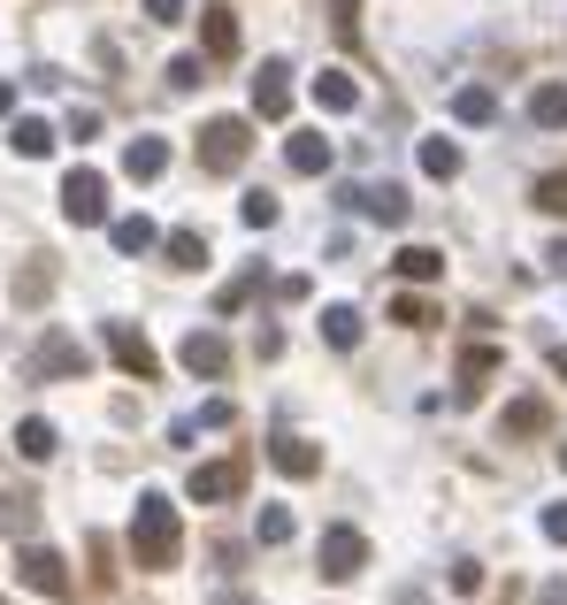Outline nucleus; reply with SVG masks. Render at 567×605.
Segmentation results:
<instances>
[{
	"mask_svg": "<svg viewBox=\"0 0 567 605\" xmlns=\"http://www.w3.org/2000/svg\"><path fill=\"white\" fill-rule=\"evenodd\" d=\"M131 552H139V568H176V506L169 498H139Z\"/></svg>",
	"mask_w": 567,
	"mask_h": 605,
	"instance_id": "nucleus-1",
	"label": "nucleus"
},
{
	"mask_svg": "<svg viewBox=\"0 0 567 605\" xmlns=\"http://www.w3.org/2000/svg\"><path fill=\"white\" fill-rule=\"evenodd\" d=\"M246 147H254V131H246L238 116H215V123L200 131V161H207L215 176H231V169L246 161Z\"/></svg>",
	"mask_w": 567,
	"mask_h": 605,
	"instance_id": "nucleus-2",
	"label": "nucleus"
},
{
	"mask_svg": "<svg viewBox=\"0 0 567 605\" xmlns=\"http://www.w3.org/2000/svg\"><path fill=\"white\" fill-rule=\"evenodd\" d=\"M368 568V537L361 529H322V575L330 583H353Z\"/></svg>",
	"mask_w": 567,
	"mask_h": 605,
	"instance_id": "nucleus-3",
	"label": "nucleus"
},
{
	"mask_svg": "<svg viewBox=\"0 0 567 605\" xmlns=\"http://www.w3.org/2000/svg\"><path fill=\"white\" fill-rule=\"evenodd\" d=\"M345 199H353L368 223H384V230H399V223H407V192H399V184H353Z\"/></svg>",
	"mask_w": 567,
	"mask_h": 605,
	"instance_id": "nucleus-4",
	"label": "nucleus"
},
{
	"mask_svg": "<svg viewBox=\"0 0 567 605\" xmlns=\"http://www.w3.org/2000/svg\"><path fill=\"white\" fill-rule=\"evenodd\" d=\"M62 207H69V223H100V215H108V184H100L93 169H77V176L62 184Z\"/></svg>",
	"mask_w": 567,
	"mask_h": 605,
	"instance_id": "nucleus-5",
	"label": "nucleus"
},
{
	"mask_svg": "<svg viewBox=\"0 0 567 605\" xmlns=\"http://www.w3.org/2000/svg\"><path fill=\"white\" fill-rule=\"evenodd\" d=\"M246 490V460H215V467H192V498L215 506V498H238Z\"/></svg>",
	"mask_w": 567,
	"mask_h": 605,
	"instance_id": "nucleus-6",
	"label": "nucleus"
},
{
	"mask_svg": "<svg viewBox=\"0 0 567 605\" xmlns=\"http://www.w3.org/2000/svg\"><path fill=\"white\" fill-rule=\"evenodd\" d=\"M284 77H291L284 62H261V77H254V116H269V123H277L284 108H291V85H284Z\"/></svg>",
	"mask_w": 567,
	"mask_h": 605,
	"instance_id": "nucleus-7",
	"label": "nucleus"
},
{
	"mask_svg": "<svg viewBox=\"0 0 567 605\" xmlns=\"http://www.w3.org/2000/svg\"><path fill=\"white\" fill-rule=\"evenodd\" d=\"M223 360H231V345H223L215 329H192V337H184V368H192V376H223Z\"/></svg>",
	"mask_w": 567,
	"mask_h": 605,
	"instance_id": "nucleus-8",
	"label": "nucleus"
},
{
	"mask_svg": "<svg viewBox=\"0 0 567 605\" xmlns=\"http://www.w3.org/2000/svg\"><path fill=\"white\" fill-rule=\"evenodd\" d=\"M491 376H499V345H468L460 353V399H483Z\"/></svg>",
	"mask_w": 567,
	"mask_h": 605,
	"instance_id": "nucleus-9",
	"label": "nucleus"
},
{
	"mask_svg": "<svg viewBox=\"0 0 567 605\" xmlns=\"http://www.w3.org/2000/svg\"><path fill=\"white\" fill-rule=\"evenodd\" d=\"M284 161H291V176H322V169H330V139H322V131H299V139L284 147Z\"/></svg>",
	"mask_w": 567,
	"mask_h": 605,
	"instance_id": "nucleus-10",
	"label": "nucleus"
},
{
	"mask_svg": "<svg viewBox=\"0 0 567 605\" xmlns=\"http://www.w3.org/2000/svg\"><path fill=\"white\" fill-rule=\"evenodd\" d=\"M545 422H553V407H545V399H514V407L499 414V437H537Z\"/></svg>",
	"mask_w": 567,
	"mask_h": 605,
	"instance_id": "nucleus-11",
	"label": "nucleus"
},
{
	"mask_svg": "<svg viewBox=\"0 0 567 605\" xmlns=\"http://www.w3.org/2000/svg\"><path fill=\"white\" fill-rule=\"evenodd\" d=\"M23 583H31V591H46V598H69V575H62V560H54V552H23Z\"/></svg>",
	"mask_w": 567,
	"mask_h": 605,
	"instance_id": "nucleus-12",
	"label": "nucleus"
},
{
	"mask_svg": "<svg viewBox=\"0 0 567 605\" xmlns=\"http://www.w3.org/2000/svg\"><path fill=\"white\" fill-rule=\"evenodd\" d=\"M269 460H277L284 475H322V445H307V437H277Z\"/></svg>",
	"mask_w": 567,
	"mask_h": 605,
	"instance_id": "nucleus-13",
	"label": "nucleus"
},
{
	"mask_svg": "<svg viewBox=\"0 0 567 605\" xmlns=\"http://www.w3.org/2000/svg\"><path fill=\"white\" fill-rule=\"evenodd\" d=\"M108 345H116V360H124L131 376H153V345H146L139 329H108Z\"/></svg>",
	"mask_w": 567,
	"mask_h": 605,
	"instance_id": "nucleus-14",
	"label": "nucleus"
},
{
	"mask_svg": "<svg viewBox=\"0 0 567 605\" xmlns=\"http://www.w3.org/2000/svg\"><path fill=\"white\" fill-rule=\"evenodd\" d=\"M200 31H207V54H215V62H223V54H238V15H231V8H207V23H200Z\"/></svg>",
	"mask_w": 567,
	"mask_h": 605,
	"instance_id": "nucleus-15",
	"label": "nucleus"
},
{
	"mask_svg": "<svg viewBox=\"0 0 567 605\" xmlns=\"http://www.w3.org/2000/svg\"><path fill=\"white\" fill-rule=\"evenodd\" d=\"M314 100H322L330 116H345V108H353L361 93H353V77H345V69H322V77H314Z\"/></svg>",
	"mask_w": 567,
	"mask_h": 605,
	"instance_id": "nucleus-16",
	"label": "nucleus"
},
{
	"mask_svg": "<svg viewBox=\"0 0 567 605\" xmlns=\"http://www.w3.org/2000/svg\"><path fill=\"white\" fill-rule=\"evenodd\" d=\"M322 337H330L338 353H353V345H361V314H353V306H322Z\"/></svg>",
	"mask_w": 567,
	"mask_h": 605,
	"instance_id": "nucleus-17",
	"label": "nucleus"
},
{
	"mask_svg": "<svg viewBox=\"0 0 567 605\" xmlns=\"http://www.w3.org/2000/svg\"><path fill=\"white\" fill-rule=\"evenodd\" d=\"M124 169H131V176H161V169H169V147H161V139H131V147H124Z\"/></svg>",
	"mask_w": 567,
	"mask_h": 605,
	"instance_id": "nucleus-18",
	"label": "nucleus"
},
{
	"mask_svg": "<svg viewBox=\"0 0 567 605\" xmlns=\"http://www.w3.org/2000/svg\"><path fill=\"white\" fill-rule=\"evenodd\" d=\"M529 116H537L545 131H560L567 123V85H537V93H529Z\"/></svg>",
	"mask_w": 567,
	"mask_h": 605,
	"instance_id": "nucleus-19",
	"label": "nucleus"
},
{
	"mask_svg": "<svg viewBox=\"0 0 567 605\" xmlns=\"http://www.w3.org/2000/svg\"><path fill=\"white\" fill-rule=\"evenodd\" d=\"M452 116H460V123H491V116H499V100H491L483 85H460V93H452Z\"/></svg>",
	"mask_w": 567,
	"mask_h": 605,
	"instance_id": "nucleus-20",
	"label": "nucleus"
},
{
	"mask_svg": "<svg viewBox=\"0 0 567 605\" xmlns=\"http://www.w3.org/2000/svg\"><path fill=\"white\" fill-rule=\"evenodd\" d=\"M399 277H415V284L445 277V253H437V246H407V253H399Z\"/></svg>",
	"mask_w": 567,
	"mask_h": 605,
	"instance_id": "nucleus-21",
	"label": "nucleus"
},
{
	"mask_svg": "<svg viewBox=\"0 0 567 605\" xmlns=\"http://www.w3.org/2000/svg\"><path fill=\"white\" fill-rule=\"evenodd\" d=\"M422 169L429 176H460V147L452 139H422Z\"/></svg>",
	"mask_w": 567,
	"mask_h": 605,
	"instance_id": "nucleus-22",
	"label": "nucleus"
},
{
	"mask_svg": "<svg viewBox=\"0 0 567 605\" xmlns=\"http://www.w3.org/2000/svg\"><path fill=\"white\" fill-rule=\"evenodd\" d=\"M169 261H176V269H200V261H207V238H200V230H176V238H169Z\"/></svg>",
	"mask_w": 567,
	"mask_h": 605,
	"instance_id": "nucleus-23",
	"label": "nucleus"
},
{
	"mask_svg": "<svg viewBox=\"0 0 567 605\" xmlns=\"http://www.w3.org/2000/svg\"><path fill=\"white\" fill-rule=\"evenodd\" d=\"M254 537H261V544H291V514H284V506H261Z\"/></svg>",
	"mask_w": 567,
	"mask_h": 605,
	"instance_id": "nucleus-24",
	"label": "nucleus"
},
{
	"mask_svg": "<svg viewBox=\"0 0 567 605\" xmlns=\"http://www.w3.org/2000/svg\"><path fill=\"white\" fill-rule=\"evenodd\" d=\"M116 246H124V253H146V246H153V223H146V215L116 223Z\"/></svg>",
	"mask_w": 567,
	"mask_h": 605,
	"instance_id": "nucleus-25",
	"label": "nucleus"
},
{
	"mask_svg": "<svg viewBox=\"0 0 567 605\" xmlns=\"http://www.w3.org/2000/svg\"><path fill=\"white\" fill-rule=\"evenodd\" d=\"M15 445H23L31 460H46V453H54V430H46V422H23V430H15Z\"/></svg>",
	"mask_w": 567,
	"mask_h": 605,
	"instance_id": "nucleus-26",
	"label": "nucleus"
},
{
	"mask_svg": "<svg viewBox=\"0 0 567 605\" xmlns=\"http://www.w3.org/2000/svg\"><path fill=\"white\" fill-rule=\"evenodd\" d=\"M537 207H545V215H567V169H560V176H545V184H537Z\"/></svg>",
	"mask_w": 567,
	"mask_h": 605,
	"instance_id": "nucleus-27",
	"label": "nucleus"
},
{
	"mask_svg": "<svg viewBox=\"0 0 567 605\" xmlns=\"http://www.w3.org/2000/svg\"><path fill=\"white\" fill-rule=\"evenodd\" d=\"M246 223L269 230V223H277V199H269V192H246Z\"/></svg>",
	"mask_w": 567,
	"mask_h": 605,
	"instance_id": "nucleus-28",
	"label": "nucleus"
},
{
	"mask_svg": "<svg viewBox=\"0 0 567 605\" xmlns=\"http://www.w3.org/2000/svg\"><path fill=\"white\" fill-rule=\"evenodd\" d=\"M15 147H23V153H46V147H54V131H46V123H15Z\"/></svg>",
	"mask_w": 567,
	"mask_h": 605,
	"instance_id": "nucleus-29",
	"label": "nucleus"
},
{
	"mask_svg": "<svg viewBox=\"0 0 567 605\" xmlns=\"http://www.w3.org/2000/svg\"><path fill=\"white\" fill-rule=\"evenodd\" d=\"M399 322H407V329H429V322H437V306H429V300H399Z\"/></svg>",
	"mask_w": 567,
	"mask_h": 605,
	"instance_id": "nucleus-30",
	"label": "nucleus"
},
{
	"mask_svg": "<svg viewBox=\"0 0 567 605\" xmlns=\"http://www.w3.org/2000/svg\"><path fill=\"white\" fill-rule=\"evenodd\" d=\"M169 85H176V93H192V85H200V62H192V54H184V62H169Z\"/></svg>",
	"mask_w": 567,
	"mask_h": 605,
	"instance_id": "nucleus-31",
	"label": "nucleus"
},
{
	"mask_svg": "<svg viewBox=\"0 0 567 605\" xmlns=\"http://www.w3.org/2000/svg\"><path fill=\"white\" fill-rule=\"evenodd\" d=\"M545 537H553V544H567V506H553V514H545Z\"/></svg>",
	"mask_w": 567,
	"mask_h": 605,
	"instance_id": "nucleus-32",
	"label": "nucleus"
},
{
	"mask_svg": "<svg viewBox=\"0 0 567 605\" xmlns=\"http://www.w3.org/2000/svg\"><path fill=\"white\" fill-rule=\"evenodd\" d=\"M146 8H153V23H176L184 15V0H146Z\"/></svg>",
	"mask_w": 567,
	"mask_h": 605,
	"instance_id": "nucleus-33",
	"label": "nucleus"
},
{
	"mask_svg": "<svg viewBox=\"0 0 567 605\" xmlns=\"http://www.w3.org/2000/svg\"><path fill=\"white\" fill-rule=\"evenodd\" d=\"M330 8H338V31H353V23H361V0H330Z\"/></svg>",
	"mask_w": 567,
	"mask_h": 605,
	"instance_id": "nucleus-34",
	"label": "nucleus"
},
{
	"mask_svg": "<svg viewBox=\"0 0 567 605\" xmlns=\"http://www.w3.org/2000/svg\"><path fill=\"white\" fill-rule=\"evenodd\" d=\"M537 605H567V583H545V591H537Z\"/></svg>",
	"mask_w": 567,
	"mask_h": 605,
	"instance_id": "nucleus-35",
	"label": "nucleus"
},
{
	"mask_svg": "<svg viewBox=\"0 0 567 605\" xmlns=\"http://www.w3.org/2000/svg\"><path fill=\"white\" fill-rule=\"evenodd\" d=\"M545 261H553V269H560V277H567V238H560V246H553V253H545Z\"/></svg>",
	"mask_w": 567,
	"mask_h": 605,
	"instance_id": "nucleus-36",
	"label": "nucleus"
},
{
	"mask_svg": "<svg viewBox=\"0 0 567 605\" xmlns=\"http://www.w3.org/2000/svg\"><path fill=\"white\" fill-rule=\"evenodd\" d=\"M553 368H560V383H567V345H560V353H553Z\"/></svg>",
	"mask_w": 567,
	"mask_h": 605,
	"instance_id": "nucleus-37",
	"label": "nucleus"
},
{
	"mask_svg": "<svg viewBox=\"0 0 567 605\" xmlns=\"http://www.w3.org/2000/svg\"><path fill=\"white\" fill-rule=\"evenodd\" d=\"M8 100H15V93H8V85H0V116H8Z\"/></svg>",
	"mask_w": 567,
	"mask_h": 605,
	"instance_id": "nucleus-38",
	"label": "nucleus"
}]
</instances>
